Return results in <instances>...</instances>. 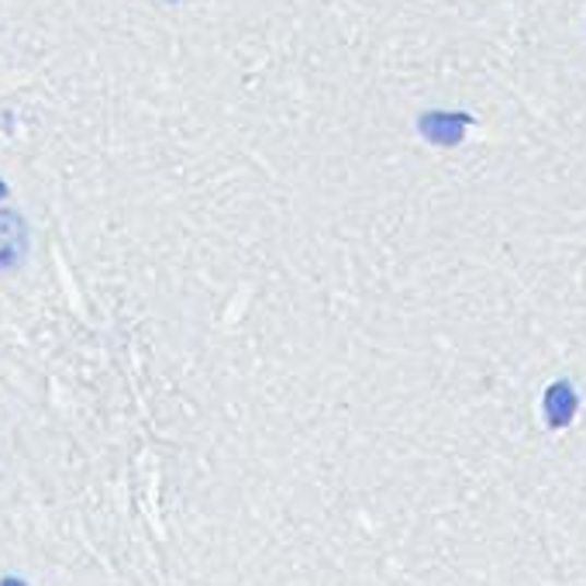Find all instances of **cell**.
I'll return each mask as SVG.
<instances>
[{
  "label": "cell",
  "instance_id": "cell-1",
  "mask_svg": "<svg viewBox=\"0 0 586 586\" xmlns=\"http://www.w3.org/2000/svg\"><path fill=\"white\" fill-rule=\"evenodd\" d=\"M473 124V115L466 111H424L418 118V132L424 142L439 148H455L466 139V128Z\"/></svg>",
  "mask_w": 586,
  "mask_h": 586
},
{
  "label": "cell",
  "instance_id": "cell-5",
  "mask_svg": "<svg viewBox=\"0 0 586 586\" xmlns=\"http://www.w3.org/2000/svg\"><path fill=\"white\" fill-rule=\"evenodd\" d=\"M4 193H8V187H4V183H0V198H4Z\"/></svg>",
  "mask_w": 586,
  "mask_h": 586
},
{
  "label": "cell",
  "instance_id": "cell-2",
  "mask_svg": "<svg viewBox=\"0 0 586 586\" xmlns=\"http://www.w3.org/2000/svg\"><path fill=\"white\" fill-rule=\"evenodd\" d=\"M541 407H546V421L549 428H570L576 410H579V394L576 386L570 380H555L549 390H546V400H541Z\"/></svg>",
  "mask_w": 586,
  "mask_h": 586
},
{
  "label": "cell",
  "instance_id": "cell-4",
  "mask_svg": "<svg viewBox=\"0 0 586 586\" xmlns=\"http://www.w3.org/2000/svg\"><path fill=\"white\" fill-rule=\"evenodd\" d=\"M0 586H25V583H21V579H4V583H0Z\"/></svg>",
  "mask_w": 586,
  "mask_h": 586
},
{
  "label": "cell",
  "instance_id": "cell-3",
  "mask_svg": "<svg viewBox=\"0 0 586 586\" xmlns=\"http://www.w3.org/2000/svg\"><path fill=\"white\" fill-rule=\"evenodd\" d=\"M28 235L17 214H0V270H14L25 263Z\"/></svg>",
  "mask_w": 586,
  "mask_h": 586
}]
</instances>
